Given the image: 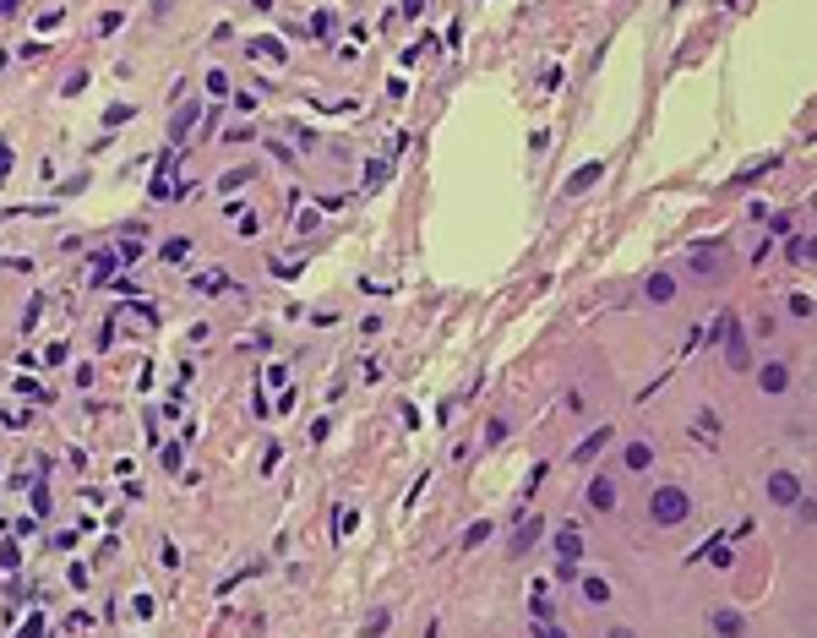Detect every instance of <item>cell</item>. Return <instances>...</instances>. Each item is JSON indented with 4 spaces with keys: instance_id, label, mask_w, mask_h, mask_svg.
Segmentation results:
<instances>
[{
    "instance_id": "obj_17",
    "label": "cell",
    "mask_w": 817,
    "mask_h": 638,
    "mask_svg": "<svg viewBox=\"0 0 817 638\" xmlns=\"http://www.w3.org/2000/svg\"><path fill=\"white\" fill-rule=\"evenodd\" d=\"M491 530H496L491 518H479V524H469V530H463V551H474V545H485V540H491Z\"/></svg>"
},
{
    "instance_id": "obj_39",
    "label": "cell",
    "mask_w": 817,
    "mask_h": 638,
    "mask_svg": "<svg viewBox=\"0 0 817 638\" xmlns=\"http://www.w3.org/2000/svg\"><path fill=\"white\" fill-rule=\"evenodd\" d=\"M790 312H796V317H812V295H790Z\"/></svg>"
},
{
    "instance_id": "obj_28",
    "label": "cell",
    "mask_w": 817,
    "mask_h": 638,
    "mask_svg": "<svg viewBox=\"0 0 817 638\" xmlns=\"http://www.w3.org/2000/svg\"><path fill=\"white\" fill-rule=\"evenodd\" d=\"M207 93H213V98H229V77H224L218 66H213V71H207Z\"/></svg>"
},
{
    "instance_id": "obj_26",
    "label": "cell",
    "mask_w": 817,
    "mask_h": 638,
    "mask_svg": "<svg viewBox=\"0 0 817 638\" xmlns=\"http://www.w3.org/2000/svg\"><path fill=\"white\" fill-rule=\"evenodd\" d=\"M180 464H185V442H170V448H164V469L180 475Z\"/></svg>"
},
{
    "instance_id": "obj_6",
    "label": "cell",
    "mask_w": 817,
    "mask_h": 638,
    "mask_svg": "<svg viewBox=\"0 0 817 638\" xmlns=\"http://www.w3.org/2000/svg\"><path fill=\"white\" fill-rule=\"evenodd\" d=\"M540 535H545V518H534V513L518 518V530H512V557H524V551L540 540Z\"/></svg>"
},
{
    "instance_id": "obj_8",
    "label": "cell",
    "mask_w": 817,
    "mask_h": 638,
    "mask_svg": "<svg viewBox=\"0 0 817 638\" xmlns=\"http://www.w3.org/2000/svg\"><path fill=\"white\" fill-rule=\"evenodd\" d=\"M588 508H594V513H610V508H616V485H610V475L588 480Z\"/></svg>"
},
{
    "instance_id": "obj_24",
    "label": "cell",
    "mask_w": 817,
    "mask_h": 638,
    "mask_svg": "<svg viewBox=\"0 0 817 638\" xmlns=\"http://www.w3.org/2000/svg\"><path fill=\"white\" fill-rule=\"evenodd\" d=\"M16 393H22V398H28V404H49V393H44V388H38V382H33V376H22V382H16Z\"/></svg>"
},
{
    "instance_id": "obj_31",
    "label": "cell",
    "mask_w": 817,
    "mask_h": 638,
    "mask_svg": "<svg viewBox=\"0 0 817 638\" xmlns=\"http://www.w3.org/2000/svg\"><path fill=\"white\" fill-rule=\"evenodd\" d=\"M327 33H333V11H316L311 16V38H327Z\"/></svg>"
},
{
    "instance_id": "obj_3",
    "label": "cell",
    "mask_w": 817,
    "mask_h": 638,
    "mask_svg": "<svg viewBox=\"0 0 817 638\" xmlns=\"http://www.w3.org/2000/svg\"><path fill=\"white\" fill-rule=\"evenodd\" d=\"M610 436H616V431H610V426H600V431H588L583 442L572 448V464H594V458H600V453L610 448Z\"/></svg>"
},
{
    "instance_id": "obj_35",
    "label": "cell",
    "mask_w": 817,
    "mask_h": 638,
    "mask_svg": "<svg viewBox=\"0 0 817 638\" xmlns=\"http://www.w3.org/2000/svg\"><path fill=\"white\" fill-rule=\"evenodd\" d=\"M131 617H142V622H147V617H153V595H137V600H131Z\"/></svg>"
},
{
    "instance_id": "obj_13",
    "label": "cell",
    "mask_w": 817,
    "mask_h": 638,
    "mask_svg": "<svg viewBox=\"0 0 817 638\" xmlns=\"http://www.w3.org/2000/svg\"><path fill=\"white\" fill-rule=\"evenodd\" d=\"M774 164H779V153H769V158H757V164H746V170L736 175V186H757V180H763V175H769Z\"/></svg>"
},
{
    "instance_id": "obj_2",
    "label": "cell",
    "mask_w": 817,
    "mask_h": 638,
    "mask_svg": "<svg viewBox=\"0 0 817 638\" xmlns=\"http://www.w3.org/2000/svg\"><path fill=\"white\" fill-rule=\"evenodd\" d=\"M719 339H725V360H730V371H752V349H746V339H741V327H736V317L725 312V327H719Z\"/></svg>"
},
{
    "instance_id": "obj_41",
    "label": "cell",
    "mask_w": 817,
    "mask_h": 638,
    "mask_svg": "<svg viewBox=\"0 0 817 638\" xmlns=\"http://www.w3.org/2000/svg\"><path fill=\"white\" fill-rule=\"evenodd\" d=\"M22 11V0H0V16H16Z\"/></svg>"
},
{
    "instance_id": "obj_4",
    "label": "cell",
    "mask_w": 817,
    "mask_h": 638,
    "mask_svg": "<svg viewBox=\"0 0 817 638\" xmlns=\"http://www.w3.org/2000/svg\"><path fill=\"white\" fill-rule=\"evenodd\" d=\"M769 497L779 502V508H796V502H801V480L779 469V475H769Z\"/></svg>"
},
{
    "instance_id": "obj_11",
    "label": "cell",
    "mask_w": 817,
    "mask_h": 638,
    "mask_svg": "<svg viewBox=\"0 0 817 638\" xmlns=\"http://www.w3.org/2000/svg\"><path fill=\"white\" fill-rule=\"evenodd\" d=\"M556 557H561V562H578V557H583V535L572 530V524L556 535Z\"/></svg>"
},
{
    "instance_id": "obj_37",
    "label": "cell",
    "mask_w": 817,
    "mask_h": 638,
    "mask_svg": "<svg viewBox=\"0 0 817 638\" xmlns=\"http://www.w3.org/2000/svg\"><path fill=\"white\" fill-rule=\"evenodd\" d=\"M485 442H491V448H496V442H507V421H491V426H485Z\"/></svg>"
},
{
    "instance_id": "obj_38",
    "label": "cell",
    "mask_w": 817,
    "mask_h": 638,
    "mask_svg": "<svg viewBox=\"0 0 817 638\" xmlns=\"http://www.w3.org/2000/svg\"><path fill=\"white\" fill-rule=\"evenodd\" d=\"M82 88H88V71H77V77H71V82H66V88H61V93H66V98H77V93H82Z\"/></svg>"
},
{
    "instance_id": "obj_23",
    "label": "cell",
    "mask_w": 817,
    "mask_h": 638,
    "mask_svg": "<svg viewBox=\"0 0 817 638\" xmlns=\"http://www.w3.org/2000/svg\"><path fill=\"white\" fill-rule=\"evenodd\" d=\"M197 289H202V295H224V289H229V279H224V273H202Z\"/></svg>"
},
{
    "instance_id": "obj_15",
    "label": "cell",
    "mask_w": 817,
    "mask_h": 638,
    "mask_svg": "<svg viewBox=\"0 0 817 638\" xmlns=\"http://www.w3.org/2000/svg\"><path fill=\"white\" fill-rule=\"evenodd\" d=\"M158 257H164V262H175V267H180L185 257H191V240H185V235H175V240H164V246H158Z\"/></svg>"
},
{
    "instance_id": "obj_30",
    "label": "cell",
    "mask_w": 817,
    "mask_h": 638,
    "mask_svg": "<svg viewBox=\"0 0 817 638\" xmlns=\"http://www.w3.org/2000/svg\"><path fill=\"white\" fill-rule=\"evenodd\" d=\"M49 508H55V502H49V485H33V513L49 518Z\"/></svg>"
},
{
    "instance_id": "obj_7",
    "label": "cell",
    "mask_w": 817,
    "mask_h": 638,
    "mask_svg": "<svg viewBox=\"0 0 817 638\" xmlns=\"http://www.w3.org/2000/svg\"><path fill=\"white\" fill-rule=\"evenodd\" d=\"M600 175H605V164H600V158H588L583 170H572V180L561 186V197H578V191H588L594 180H600Z\"/></svg>"
},
{
    "instance_id": "obj_10",
    "label": "cell",
    "mask_w": 817,
    "mask_h": 638,
    "mask_svg": "<svg viewBox=\"0 0 817 638\" xmlns=\"http://www.w3.org/2000/svg\"><path fill=\"white\" fill-rule=\"evenodd\" d=\"M191 125H197V104H180L170 115V142H185V137H191Z\"/></svg>"
},
{
    "instance_id": "obj_19",
    "label": "cell",
    "mask_w": 817,
    "mask_h": 638,
    "mask_svg": "<svg viewBox=\"0 0 817 638\" xmlns=\"http://www.w3.org/2000/svg\"><path fill=\"white\" fill-rule=\"evenodd\" d=\"M785 257H790L796 267H812V240H806V235H796V240L785 246Z\"/></svg>"
},
{
    "instance_id": "obj_1",
    "label": "cell",
    "mask_w": 817,
    "mask_h": 638,
    "mask_svg": "<svg viewBox=\"0 0 817 638\" xmlns=\"http://www.w3.org/2000/svg\"><path fill=\"white\" fill-rule=\"evenodd\" d=\"M687 513H692V497H687L681 485H660V491L648 497V518H654L660 530H676V524H687Z\"/></svg>"
},
{
    "instance_id": "obj_36",
    "label": "cell",
    "mask_w": 817,
    "mask_h": 638,
    "mask_svg": "<svg viewBox=\"0 0 817 638\" xmlns=\"http://www.w3.org/2000/svg\"><path fill=\"white\" fill-rule=\"evenodd\" d=\"M529 611H534V622H551V600H545V595H534V600H529Z\"/></svg>"
},
{
    "instance_id": "obj_25",
    "label": "cell",
    "mask_w": 817,
    "mask_h": 638,
    "mask_svg": "<svg viewBox=\"0 0 817 638\" xmlns=\"http://www.w3.org/2000/svg\"><path fill=\"white\" fill-rule=\"evenodd\" d=\"M131 115H137V104H109L104 109V125H125Z\"/></svg>"
},
{
    "instance_id": "obj_40",
    "label": "cell",
    "mask_w": 817,
    "mask_h": 638,
    "mask_svg": "<svg viewBox=\"0 0 817 638\" xmlns=\"http://www.w3.org/2000/svg\"><path fill=\"white\" fill-rule=\"evenodd\" d=\"M170 6H175V0H147V11H153V16H170Z\"/></svg>"
},
{
    "instance_id": "obj_32",
    "label": "cell",
    "mask_w": 817,
    "mask_h": 638,
    "mask_svg": "<svg viewBox=\"0 0 817 638\" xmlns=\"http://www.w3.org/2000/svg\"><path fill=\"white\" fill-rule=\"evenodd\" d=\"M11 164H16V153H11V142L0 137V186H6V175H11Z\"/></svg>"
},
{
    "instance_id": "obj_12",
    "label": "cell",
    "mask_w": 817,
    "mask_h": 638,
    "mask_svg": "<svg viewBox=\"0 0 817 638\" xmlns=\"http://www.w3.org/2000/svg\"><path fill=\"white\" fill-rule=\"evenodd\" d=\"M621 464H627V469L638 475V469H648V464H654V448H648V442H627V453H621Z\"/></svg>"
},
{
    "instance_id": "obj_34",
    "label": "cell",
    "mask_w": 817,
    "mask_h": 638,
    "mask_svg": "<svg viewBox=\"0 0 817 638\" xmlns=\"http://www.w3.org/2000/svg\"><path fill=\"white\" fill-rule=\"evenodd\" d=\"M714 627H719V633H741V617H736V611H719V617H714Z\"/></svg>"
},
{
    "instance_id": "obj_22",
    "label": "cell",
    "mask_w": 817,
    "mask_h": 638,
    "mask_svg": "<svg viewBox=\"0 0 817 638\" xmlns=\"http://www.w3.org/2000/svg\"><path fill=\"white\" fill-rule=\"evenodd\" d=\"M251 175H256V170H251V164H240V170H229L224 180H218V191H240V186L251 180Z\"/></svg>"
},
{
    "instance_id": "obj_29",
    "label": "cell",
    "mask_w": 817,
    "mask_h": 638,
    "mask_svg": "<svg viewBox=\"0 0 817 638\" xmlns=\"http://www.w3.org/2000/svg\"><path fill=\"white\" fill-rule=\"evenodd\" d=\"M333 518H338V540H343V535H355V524H360V513H355V508H338Z\"/></svg>"
},
{
    "instance_id": "obj_9",
    "label": "cell",
    "mask_w": 817,
    "mask_h": 638,
    "mask_svg": "<svg viewBox=\"0 0 817 638\" xmlns=\"http://www.w3.org/2000/svg\"><path fill=\"white\" fill-rule=\"evenodd\" d=\"M757 382H763V393H785L790 388V366L785 360H769V366L757 371Z\"/></svg>"
},
{
    "instance_id": "obj_27",
    "label": "cell",
    "mask_w": 817,
    "mask_h": 638,
    "mask_svg": "<svg viewBox=\"0 0 817 638\" xmlns=\"http://www.w3.org/2000/svg\"><path fill=\"white\" fill-rule=\"evenodd\" d=\"M692 273H714V246H692Z\"/></svg>"
},
{
    "instance_id": "obj_33",
    "label": "cell",
    "mask_w": 817,
    "mask_h": 638,
    "mask_svg": "<svg viewBox=\"0 0 817 638\" xmlns=\"http://www.w3.org/2000/svg\"><path fill=\"white\" fill-rule=\"evenodd\" d=\"M316 224H322V213H316V207H306V213L294 218V230H300V235H311V230H316Z\"/></svg>"
},
{
    "instance_id": "obj_5",
    "label": "cell",
    "mask_w": 817,
    "mask_h": 638,
    "mask_svg": "<svg viewBox=\"0 0 817 638\" xmlns=\"http://www.w3.org/2000/svg\"><path fill=\"white\" fill-rule=\"evenodd\" d=\"M88 289H98V284H109V279H115V267H120V257H115V251H93V257H88Z\"/></svg>"
},
{
    "instance_id": "obj_14",
    "label": "cell",
    "mask_w": 817,
    "mask_h": 638,
    "mask_svg": "<svg viewBox=\"0 0 817 638\" xmlns=\"http://www.w3.org/2000/svg\"><path fill=\"white\" fill-rule=\"evenodd\" d=\"M246 55H256V61H262V55H267V61H283V44H278V38H267V33H256V38L246 44Z\"/></svg>"
},
{
    "instance_id": "obj_18",
    "label": "cell",
    "mask_w": 817,
    "mask_h": 638,
    "mask_svg": "<svg viewBox=\"0 0 817 638\" xmlns=\"http://www.w3.org/2000/svg\"><path fill=\"white\" fill-rule=\"evenodd\" d=\"M583 600H588V606H605V600H610V584H605L600 573H594V578H583Z\"/></svg>"
},
{
    "instance_id": "obj_16",
    "label": "cell",
    "mask_w": 817,
    "mask_h": 638,
    "mask_svg": "<svg viewBox=\"0 0 817 638\" xmlns=\"http://www.w3.org/2000/svg\"><path fill=\"white\" fill-rule=\"evenodd\" d=\"M643 295L648 300H670V295H676V279H670V273H654V279L643 284Z\"/></svg>"
},
{
    "instance_id": "obj_21",
    "label": "cell",
    "mask_w": 817,
    "mask_h": 638,
    "mask_svg": "<svg viewBox=\"0 0 817 638\" xmlns=\"http://www.w3.org/2000/svg\"><path fill=\"white\" fill-rule=\"evenodd\" d=\"M22 567V545L16 540H0V573H16Z\"/></svg>"
},
{
    "instance_id": "obj_20",
    "label": "cell",
    "mask_w": 817,
    "mask_h": 638,
    "mask_svg": "<svg viewBox=\"0 0 817 638\" xmlns=\"http://www.w3.org/2000/svg\"><path fill=\"white\" fill-rule=\"evenodd\" d=\"M387 175H392V164H387V158H370V164H365V191L387 186Z\"/></svg>"
}]
</instances>
